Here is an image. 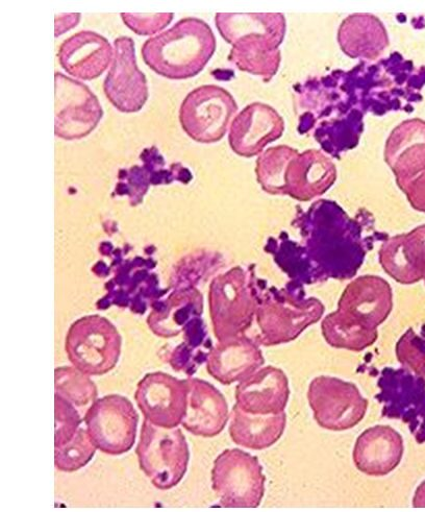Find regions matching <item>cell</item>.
I'll return each instance as SVG.
<instances>
[{"label":"cell","instance_id":"8992f818","mask_svg":"<svg viewBox=\"0 0 425 512\" xmlns=\"http://www.w3.org/2000/svg\"><path fill=\"white\" fill-rule=\"evenodd\" d=\"M265 482L259 459L243 450H225L214 461L212 487L223 507H259L265 495Z\"/></svg>","mask_w":425,"mask_h":512},{"label":"cell","instance_id":"cb8c5ba5","mask_svg":"<svg viewBox=\"0 0 425 512\" xmlns=\"http://www.w3.org/2000/svg\"><path fill=\"white\" fill-rule=\"evenodd\" d=\"M339 43L349 57L377 59L389 44L382 22L374 16H349L341 24Z\"/></svg>","mask_w":425,"mask_h":512},{"label":"cell","instance_id":"8fae6325","mask_svg":"<svg viewBox=\"0 0 425 512\" xmlns=\"http://www.w3.org/2000/svg\"><path fill=\"white\" fill-rule=\"evenodd\" d=\"M238 110L234 97L221 87L206 85L190 92L180 110L183 130L193 140L213 143L228 132Z\"/></svg>","mask_w":425,"mask_h":512},{"label":"cell","instance_id":"7a4b0ae2","mask_svg":"<svg viewBox=\"0 0 425 512\" xmlns=\"http://www.w3.org/2000/svg\"><path fill=\"white\" fill-rule=\"evenodd\" d=\"M216 50V39L208 24L185 18L142 46L145 64L169 80H187L202 72Z\"/></svg>","mask_w":425,"mask_h":512},{"label":"cell","instance_id":"ffe728a7","mask_svg":"<svg viewBox=\"0 0 425 512\" xmlns=\"http://www.w3.org/2000/svg\"><path fill=\"white\" fill-rule=\"evenodd\" d=\"M58 58L62 68L70 76L92 81L108 69L114 59V50L105 37L84 31L62 43Z\"/></svg>","mask_w":425,"mask_h":512},{"label":"cell","instance_id":"9a60e30c","mask_svg":"<svg viewBox=\"0 0 425 512\" xmlns=\"http://www.w3.org/2000/svg\"><path fill=\"white\" fill-rule=\"evenodd\" d=\"M114 59L104 83L112 105L123 113L139 112L148 100V86L136 59L135 43L130 37L114 41Z\"/></svg>","mask_w":425,"mask_h":512},{"label":"cell","instance_id":"2e32d148","mask_svg":"<svg viewBox=\"0 0 425 512\" xmlns=\"http://www.w3.org/2000/svg\"><path fill=\"white\" fill-rule=\"evenodd\" d=\"M220 35L239 51H278L285 37L282 14H217Z\"/></svg>","mask_w":425,"mask_h":512},{"label":"cell","instance_id":"7402d4cb","mask_svg":"<svg viewBox=\"0 0 425 512\" xmlns=\"http://www.w3.org/2000/svg\"><path fill=\"white\" fill-rule=\"evenodd\" d=\"M264 363L262 352L244 335L220 340L208 358L209 374L221 384L240 382Z\"/></svg>","mask_w":425,"mask_h":512},{"label":"cell","instance_id":"5b68a950","mask_svg":"<svg viewBox=\"0 0 425 512\" xmlns=\"http://www.w3.org/2000/svg\"><path fill=\"white\" fill-rule=\"evenodd\" d=\"M66 353L74 368L88 376H103L118 363L121 337L113 324L102 316H85L70 327Z\"/></svg>","mask_w":425,"mask_h":512},{"label":"cell","instance_id":"3957f363","mask_svg":"<svg viewBox=\"0 0 425 512\" xmlns=\"http://www.w3.org/2000/svg\"><path fill=\"white\" fill-rule=\"evenodd\" d=\"M296 152L279 146L258 160V177L266 191L289 193L297 200H311L322 194L335 181V167L320 153Z\"/></svg>","mask_w":425,"mask_h":512},{"label":"cell","instance_id":"d4e9b609","mask_svg":"<svg viewBox=\"0 0 425 512\" xmlns=\"http://www.w3.org/2000/svg\"><path fill=\"white\" fill-rule=\"evenodd\" d=\"M403 255L400 261L389 264L387 272L399 283L411 284L425 279V226L400 238Z\"/></svg>","mask_w":425,"mask_h":512},{"label":"cell","instance_id":"ba28073f","mask_svg":"<svg viewBox=\"0 0 425 512\" xmlns=\"http://www.w3.org/2000/svg\"><path fill=\"white\" fill-rule=\"evenodd\" d=\"M387 160L411 205L425 213V121H405L391 135Z\"/></svg>","mask_w":425,"mask_h":512},{"label":"cell","instance_id":"30bf717a","mask_svg":"<svg viewBox=\"0 0 425 512\" xmlns=\"http://www.w3.org/2000/svg\"><path fill=\"white\" fill-rule=\"evenodd\" d=\"M255 290L242 272L216 278L210 289V311L218 340L243 335L257 312Z\"/></svg>","mask_w":425,"mask_h":512},{"label":"cell","instance_id":"f1b7e54d","mask_svg":"<svg viewBox=\"0 0 425 512\" xmlns=\"http://www.w3.org/2000/svg\"><path fill=\"white\" fill-rule=\"evenodd\" d=\"M121 18L132 31L140 36L157 34L164 30L173 19V14H130L122 13Z\"/></svg>","mask_w":425,"mask_h":512},{"label":"cell","instance_id":"52a82bcc","mask_svg":"<svg viewBox=\"0 0 425 512\" xmlns=\"http://www.w3.org/2000/svg\"><path fill=\"white\" fill-rule=\"evenodd\" d=\"M83 421L97 450L117 456L135 445L139 416L128 398L109 395L96 399Z\"/></svg>","mask_w":425,"mask_h":512},{"label":"cell","instance_id":"5bb4252c","mask_svg":"<svg viewBox=\"0 0 425 512\" xmlns=\"http://www.w3.org/2000/svg\"><path fill=\"white\" fill-rule=\"evenodd\" d=\"M97 97L84 84L56 73V135L65 140L88 136L102 120Z\"/></svg>","mask_w":425,"mask_h":512},{"label":"cell","instance_id":"6da1fadb","mask_svg":"<svg viewBox=\"0 0 425 512\" xmlns=\"http://www.w3.org/2000/svg\"><path fill=\"white\" fill-rule=\"evenodd\" d=\"M391 310L392 292L385 280L357 279L345 289L338 310L324 319L323 335L335 348L362 351L377 340V328Z\"/></svg>","mask_w":425,"mask_h":512},{"label":"cell","instance_id":"d6986e66","mask_svg":"<svg viewBox=\"0 0 425 512\" xmlns=\"http://www.w3.org/2000/svg\"><path fill=\"white\" fill-rule=\"evenodd\" d=\"M404 451L402 435L390 426L378 425L366 429L357 438L353 458L363 474L382 477L398 467Z\"/></svg>","mask_w":425,"mask_h":512},{"label":"cell","instance_id":"4316f807","mask_svg":"<svg viewBox=\"0 0 425 512\" xmlns=\"http://www.w3.org/2000/svg\"><path fill=\"white\" fill-rule=\"evenodd\" d=\"M96 451L86 427L81 426L71 441L56 447V468L66 473L77 472L88 465Z\"/></svg>","mask_w":425,"mask_h":512},{"label":"cell","instance_id":"44dd1931","mask_svg":"<svg viewBox=\"0 0 425 512\" xmlns=\"http://www.w3.org/2000/svg\"><path fill=\"white\" fill-rule=\"evenodd\" d=\"M188 405L182 426L202 437L220 434L230 421L227 400L219 390L205 380L188 379Z\"/></svg>","mask_w":425,"mask_h":512},{"label":"cell","instance_id":"e0dca14e","mask_svg":"<svg viewBox=\"0 0 425 512\" xmlns=\"http://www.w3.org/2000/svg\"><path fill=\"white\" fill-rule=\"evenodd\" d=\"M284 120L279 113L264 104L247 106L232 123L230 144L233 151L244 157L262 152L267 144L282 136Z\"/></svg>","mask_w":425,"mask_h":512},{"label":"cell","instance_id":"4fadbf2b","mask_svg":"<svg viewBox=\"0 0 425 512\" xmlns=\"http://www.w3.org/2000/svg\"><path fill=\"white\" fill-rule=\"evenodd\" d=\"M188 380L164 373L146 375L137 385L135 401L144 420L159 427L182 425L188 405Z\"/></svg>","mask_w":425,"mask_h":512},{"label":"cell","instance_id":"9c48e42d","mask_svg":"<svg viewBox=\"0 0 425 512\" xmlns=\"http://www.w3.org/2000/svg\"><path fill=\"white\" fill-rule=\"evenodd\" d=\"M308 401L317 424L335 432L356 427L368 409V401L355 384L327 376L311 382Z\"/></svg>","mask_w":425,"mask_h":512},{"label":"cell","instance_id":"277c9868","mask_svg":"<svg viewBox=\"0 0 425 512\" xmlns=\"http://www.w3.org/2000/svg\"><path fill=\"white\" fill-rule=\"evenodd\" d=\"M136 454L141 471L161 491L173 489L187 473L190 451L178 427H159L144 420Z\"/></svg>","mask_w":425,"mask_h":512},{"label":"cell","instance_id":"f546056e","mask_svg":"<svg viewBox=\"0 0 425 512\" xmlns=\"http://www.w3.org/2000/svg\"><path fill=\"white\" fill-rule=\"evenodd\" d=\"M63 16L65 19L64 23H56V37L61 36L68 30L72 29L67 22L81 18V14H66Z\"/></svg>","mask_w":425,"mask_h":512},{"label":"cell","instance_id":"603a6c76","mask_svg":"<svg viewBox=\"0 0 425 512\" xmlns=\"http://www.w3.org/2000/svg\"><path fill=\"white\" fill-rule=\"evenodd\" d=\"M287 424L286 413L253 414L234 406L230 416L232 441L245 449L262 451L280 441Z\"/></svg>","mask_w":425,"mask_h":512},{"label":"cell","instance_id":"484cf974","mask_svg":"<svg viewBox=\"0 0 425 512\" xmlns=\"http://www.w3.org/2000/svg\"><path fill=\"white\" fill-rule=\"evenodd\" d=\"M56 395L74 406H86L97 397V388L89 376L77 368L56 370Z\"/></svg>","mask_w":425,"mask_h":512},{"label":"cell","instance_id":"83f0119b","mask_svg":"<svg viewBox=\"0 0 425 512\" xmlns=\"http://www.w3.org/2000/svg\"><path fill=\"white\" fill-rule=\"evenodd\" d=\"M83 422L75 406L56 395V447L71 441Z\"/></svg>","mask_w":425,"mask_h":512},{"label":"cell","instance_id":"4dcf8cb0","mask_svg":"<svg viewBox=\"0 0 425 512\" xmlns=\"http://www.w3.org/2000/svg\"><path fill=\"white\" fill-rule=\"evenodd\" d=\"M413 505L414 507H425V481L416 490Z\"/></svg>","mask_w":425,"mask_h":512},{"label":"cell","instance_id":"7c38bea8","mask_svg":"<svg viewBox=\"0 0 425 512\" xmlns=\"http://www.w3.org/2000/svg\"><path fill=\"white\" fill-rule=\"evenodd\" d=\"M322 304L315 300L296 301L284 292L263 301L257 309L260 341L264 346L288 343L321 319Z\"/></svg>","mask_w":425,"mask_h":512},{"label":"cell","instance_id":"ac0fdd59","mask_svg":"<svg viewBox=\"0 0 425 512\" xmlns=\"http://www.w3.org/2000/svg\"><path fill=\"white\" fill-rule=\"evenodd\" d=\"M235 397V405L245 412L280 414L289 401V380L282 370L265 367L240 381Z\"/></svg>","mask_w":425,"mask_h":512}]
</instances>
